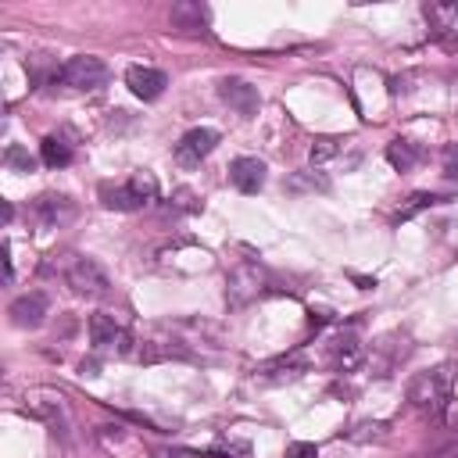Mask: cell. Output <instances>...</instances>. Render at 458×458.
I'll list each match as a JSON object with an SVG mask.
<instances>
[{"label": "cell", "mask_w": 458, "mask_h": 458, "mask_svg": "<svg viewBox=\"0 0 458 458\" xmlns=\"http://www.w3.org/2000/svg\"><path fill=\"white\" fill-rule=\"evenodd\" d=\"M454 361H444V365H433L426 372H419L411 383H408V404L419 411V415H444L447 404H451V390H454Z\"/></svg>", "instance_id": "cell-1"}, {"label": "cell", "mask_w": 458, "mask_h": 458, "mask_svg": "<svg viewBox=\"0 0 458 458\" xmlns=\"http://www.w3.org/2000/svg\"><path fill=\"white\" fill-rule=\"evenodd\" d=\"M57 272H61V279L68 283V290H72L75 297L97 301V297H107V293H111L107 272H104L93 258H86V254H68V258L57 265Z\"/></svg>", "instance_id": "cell-2"}, {"label": "cell", "mask_w": 458, "mask_h": 458, "mask_svg": "<svg viewBox=\"0 0 458 458\" xmlns=\"http://www.w3.org/2000/svg\"><path fill=\"white\" fill-rule=\"evenodd\" d=\"M265 290H268V272L258 261H250V258L236 261L229 268V276H225V301H229V308H247Z\"/></svg>", "instance_id": "cell-3"}, {"label": "cell", "mask_w": 458, "mask_h": 458, "mask_svg": "<svg viewBox=\"0 0 458 458\" xmlns=\"http://www.w3.org/2000/svg\"><path fill=\"white\" fill-rule=\"evenodd\" d=\"M107 75H111L107 64L100 57H93V54H75V57H68L61 64V82L72 86V89H82V93L100 89L107 82Z\"/></svg>", "instance_id": "cell-4"}, {"label": "cell", "mask_w": 458, "mask_h": 458, "mask_svg": "<svg viewBox=\"0 0 458 458\" xmlns=\"http://www.w3.org/2000/svg\"><path fill=\"white\" fill-rule=\"evenodd\" d=\"M218 140H222L218 129H208V125L182 132V140L175 143V165L179 168H200V161L218 147Z\"/></svg>", "instance_id": "cell-5"}, {"label": "cell", "mask_w": 458, "mask_h": 458, "mask_svg": "<svg viewBox=\"0 0 458 458\" xmlns=\"http://www.w3.org/2000/svg\"><path fill=\"white\" fill-rule=\"evenodd\" d=\"M326 361L333 372H354L365 365V344L358 340L354 329H344L326 344Z\"/></svg>", "instance_id": "cell-6"}, {"label": "cell", "mask_w": 458, "mask_h": 458, "mask_svg": "<svg viewBox=\"0 0 458 458\" xmlns=\"http://www.w3.org/2000/svg\"><path fill=\"white\" fill-rule=\"evenodd\" d=\"M89 344H93L97 351H118V354H132V351H136L129 329H122V326H118L111 315H104V311L89 315Z\"/></svg>", "instance_id": "cell-7"}, {"label": "cell", "mask_w": 458, "mask_h": 458, "mask_svg": "<svg viewBox=\"0 0 458 458\" xmlns=\"http://www.w3.org/2000/svg\"><path fill=\"white\" fill-rule=\"evenodd\" d=\"M25 401H29V411L36 415V419H43L54 433L61 429V433H68V404H64V397L57 394V390H32V394H25Z\"/></svg>", "instance_id": "cell-8"}, {"label": "cell", "mask_w": 458, "mask_h": 458, "mask_svg": "<svg viewBox=\"0 0 458 458\" xmlns=\"http://www.w3.org/2000/svg\"><path fill=\"white\" fill-rule=\"evenodd\" d=\"M32 218L39 229H61L64 222L75 218V204L64 193H39L32 200Z\"/></svg>", "instance_id": "cell-9"}, {"label": "cell", "mask_w": 458, "mask_h": 458, "mask_svg": "<svg viewBox=\"0 0 458 458\" xmlns=\"http://www.w3.org/2000/svg\"><path fill=\"white\" fill-rule=\"evenodd\" d=\"M218 97H222L240 118H254L258 107H261V97H258V89H254L247 79H222Z\"/></svg>", "instance_id": "cell-10"}, {"label": "cell", "mask_w": 458, "mask_h": 458, "mask_svg": "<svg viewBox=\"0 0 458 458\" xmlns=\"http://www.w3.org/2000/svg\"><path fill=\"white\" fill-rule=\"evenodd\" d=\"M125 86L140 100H157L168 86V75L161 68H150V64H132V68H125Z\"/></svg>", "instance_id": "cell-11"}, {"label": "cell", "mask_w": 458, "mask_h": 458, "mask_svg": "<svg viewBox=\"0 0 458 458\" xmlns=\"http://www.w3.org/2000/svg\"><path fill=\"white\" fill-rule=\"evenodd\" d=\"M47 311H50V301H47V293H39V290L21 293V297L7 308V315H11V322H14L18 329H36V326H43Z\"/></svg>", "instance_id": "cell-12"}, {"label": "cell", "mask_w": 458, "mask_h": 458, "mask_svg": "<svg viewBox=\"0 0 458 458\" xmlns=\"http://www.w3.org/2000/svg\"><path fill=\"white\" fill-rule=\"evenodd\" d=\"M265 179H268V168H265V161L261 157H236L233 165H229V182L240 190V193H258L261 186H265Z\"/></svg>", "instance_id": "cell-13"}, {"label": "cell", "mask_w": 458, "mask_h": 458, "mask_svg": "<svg viewBox=\"0 0 458 458\" xmlns=\"http://www.w3.org/2000/svg\"><path fill=\"white\" fill-rule=\"evenodd\" d=\"M422 14L440 43H447V47L458 43V4H426Z\"/></svg>", "instance_id": "cell-14"}, {"label": "cell", "mask_w": 458, "mask_h": 458, "mask_svg": "<svg viewBox=\"0 0 458 458\" xmlns=\"http://www.w3.org/2000/svg\"><path fill=\"white\" fill-rule=\"evenodd\" d=\"M304 369H308V361L301 354H286V358H276V361L254 369V379L258 383H283V379H297Z\"/></svg>", "instance_id": "cell-15"}, {"label": "cell", "mask_w": 458, "mask_h": 458, "mask_svg": "<svg viewBox=\"0 0 458 458\" xmlns=\"http://www.w3.org/2000/svg\"><path fill=\"white\" fill-rule=\"evenodd\" d=\"M72 157H75V150H72V143H68L64 136H43V143H39V161H43L47 168H68Z\"/></svg>", "instance_id": "cell-16"}, {"label": "cell", "mask_w": 458, "mask_h": 458, "mask_svg": "<svg viewBox=\"0 0 458 458\" xmlns=\"http://www.w3.org/2000/svg\"><path fill=\"white\" fill-rule=\"evenodd\" d=\"M444 200H451V197H440V193H429V190H415L408 200H401V208L390 215V222L401 225V222L415 218L419 211H426V208H433V204H444Z\"/></svg>", "instance_id": "cell-17"}, {"label": "cell", "mask_w": 458, "mask_h": 458, "mask_svg": "<svg viewBox=\"0 0 458 458\" xmlns=\"http://www.w3.org/2000/svg\"><path fill=\"white\" fill-rule=\"evenodd\" d=\"M386 161H390L397 172H411V168L422 161V150H419V143L397 136V140L386 143Z\"/></svg>", "instance_id": "cell-18"}, {"label": "cell", "mask_w": 458, "mask_h": 458, "mask_svg": "<svg viewBox=\"0 0 458 458\" xmlns=\"http://www.w3.org/2000/svg\"><path fill=\"white\" fill-rule=\"evenodd\" d=\"M172 25L182 32H204L208 29V7L200 4H175L172 7Z\"/></svg>", "instance_id": "cell-19"}, {"label": "cell", "mask_w": 458, "mask_h": 458, "mask_svg": "<svg viewBox=\"0 0 458 458\" xmlns=\"http://www.w3.org/2000/svg\"><path fill=\"white\" fill-rule=\"evenodd\" d=\"M125 186H129V193L136 197L140 208H147L150 200H157V175H154L150 168H136V172L125 179Z\"/></svg>", "instance_id": "cell-20"}, {"label": "cell", "mask_w": 458, "mask_h": 458, "mask_svg": "<svg viewBox=\"0 0 458 458\" xmlns=\"http://www.w3.org/2000/svg\"><path fill=\"white\" fill-rule=\"evenodd\" d=\"M100 204L107 208V211H140V204H136V197L129 193V186L125 182H100Z\"/></svg>", "instance_id": "cell-21"}, {"label": "cell", "mask_w": 458, "mask_h": 458, "mask_svg": "<svg viewBox=\"0 0 458 458\" xmlns=\"http://www.w3.org/2000/svg\"><path fill=\"white\" fill-rule=\"evenodd\" d=\"M347 143H351V140H344V136H318V140H311L308 161H311L315 168H322V165H329L333 157H340Z\"/></svg>", "instance_id": "cell-22"}, {"label": "cell", "mask_w": 458, "mask_h": 458, "mask_svg": "<svg viewBox=\"0 0 458 458\" xmlns=\"http://www.w3.org/2000/svg\"><path fill=\"white\" fill-rule=\"evenodd\" d=\"M4 165H7L11 172H32V168H36V157H32L25 147L11 143V147L4 150Z\"/></svg>", "instance_id": "cell-23"}, {"label": "cell", "mask_w": 458, "mask_h": 458, "mask_svg": "<svg viewBox=\"0 0 458 458\" xmlns=\"http://www.w3.org/2000/svg\"><path fill=\"white\" fill-rule=\"evenodd\" d=\"M197 208H200V200L193 197V190H186V186H182V190H175V193H172L168 215H193Z\"/></svg>", "instance_id": "cell-24"}, {"label": "cell", "mask_w": 458, "mask_h": 458, "mask_svg": "<svg viewBox=\"0 0 458 458\" xmlns=\"http://www.w3.org/2000/svg\"><path fill=\"white\" fill-rule=\"evenodd\" d=\"M440 161H444V175H451V179H458V143H451V147H444V154H440Z\"/></svg>", "instance_id": "cell-25"}, {"label": "cell", "mask_w": 458, "mask_h": 458, "mask_svg": "<svg viewBox=\"0 0 458 458\" xmlns=\"http://www.w3.org/2000/svg\"><path fill=\"white\" fill-rule=\"evenodd\" d=\"M286 458H318V447L308 444V440H293V444L286 447Z\"/></svg>", "instance_id": "cell-26"}, {"label": "cell", "mask_w": 458, "mask_h": 458, "mask_svg": "<svg viewBox=\"0 0 458 458\" xmlns=\"http://www.w3.org/2000/svg\"><path fill=\"white\" fill-rule=\"evenodd\" d=\"M4 276H7V283L14 279V258H11V243H4Z\"/></svg>", "instance_id": "cell-27"}, {"label": "cell", "mask_w": 458, "mask_h": 458, "mask_svg": "<svg viewBox=\"0 0 458 458\" xmlns=\"http://www.w3.org/2000/svg\"><path fill=\"white\" fill-rule=\"evenodd\" d=\"M444 419H447V426H458V401H451V404H447Z\"/></svg>", "instance_id": "cell-28"}, {"label": "cell", "mask_w": 458, "mask_h": 458, "mask_svg": "<svg viewBox=\"0 0 458 458\" xmlns=\"http://www.w3.org/2000/svg\"><path fill=\"white\" fill-rule=\"evenodd\" d=\"M168 458H215V454H168Z\"/></svg>", "instance_id": "cell-29"}]
</instances>
